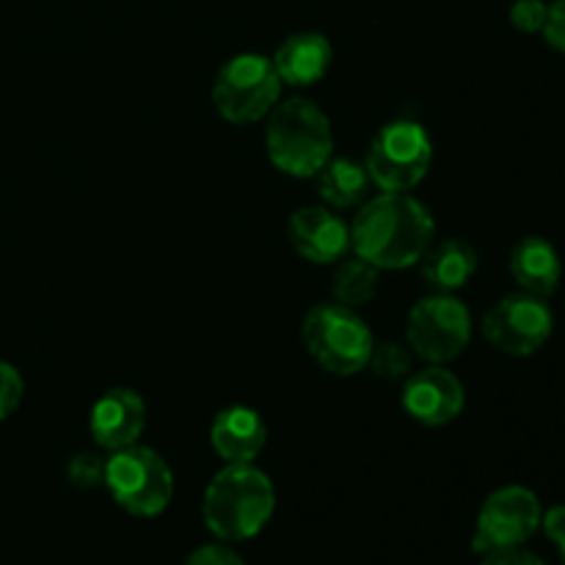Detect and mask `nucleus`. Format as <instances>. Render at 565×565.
<instances>
[{"label":"nucleus","instance_id":"obj_14","mask_svg":"<svg viewBox=\"0 0 565 565\" xmlns=\"http://www.w3.org/2000/svg\"><path fill=\"white\" fill-rule=\"evenodd\" d=\"M268 441V425L252 406H226L210 425V445L224 463H254Z\"/></svg>","mask_w":565,"mask_h":565},{"label":"nucleus","instance_id":"obj_26","mask_svg":"<svg viewBox=\"0 0 565 565\" xmlns=\"http://www.w3.org/2000/svg\"><path fill=\"white\" fill-rule=\"evenodd\" d=\"M480 565H546L535 552L524 550V546H508V550H494L483 555Z\"/></svg>","mask_w":565,"mask_h":565},{"label":"nucleus","instance_id":"obj_21","mask_svg":"<svg viewBox=\"0 0 565 565\" xmlns=\"http://www.w3.org/2000/svg\"><path fill=\"white\" fill-rule=\"evenodd\" d=\"M105 463L108 458H103L99 452H75L66 463V480L83 491L99 489L105 486Z\"/></svg>","mask_w":565,"mask_h":565},{"label":"nucleus","instance_id":"obj_6","mask_svg":"<svg viewBox=\"0 0 565 565\" xmlns=\"http://www.w3.org/2000/svg\"><path fill=\"white\" fill-rule=\"evenodd\" d=\"M434 141L417 121L397 119L370 138L364 169L381 193H412L428 177Z\"/></svg>","mask_w":565,"mask_h":565},{"label":"nucleus","instance_id":"obj_13","mask_svg":"<svg viewBox=\"0 0 565 565\" xmlns=\"http://www.w3.org/2000/svg\"><path fill=\"white\" fill-rule=\"evenodd\" d=\"M143 428H147V403L136 390H127V386L103 392L88 414V434L94 445L105 452L138 445Z\"/></svg>","mask_w":565,"mask_h":565},{"label":"nucleus","instance_id":"obj_19","mask_svg":"<svg viewBox=\"0 0 565 565\" xmlns=\"http://www.w3.org/2000/svg\"><path fill=\"white\" fill-rule=\"evenodd\" d=\"M381 287V270L375 268L367 259L356 257V254H348L337 263L334 281H331V290H334V301L342 303L348 309L367 307L375 296H379Z\"/></svg>","mask_w":565,"mask_h":565},{"label":"nucleus","instance_id":"obj_23","mask_svg":"<svg viewBox=\"0 0 565 565\" xmlns=\"http://www.w3.org/2000/svg\"><path fill=\"white\" fill-rule=\"evenodd\" d=\"M546 14H550L546 0H516L511 6V25L522 33H541Z\"/></svg>","mask_w":565,"mask_h":565},{"label":"nucleus","instance_id":"obj_27","mask_svg":"<svg viewBox=\"0 0 565 565\" xmlns=\"http://www.w3.org/2000/svg\"><path fill=\"white\" fill-rule=\"evenodd\" d=\"M541 527L552 544L561 546L565 541V505H552L550 511L541 513Z\"/></svg>","mask_w":565,"mask_h":565},{"label":"nucleus","instance_id":"obj_28","mask_svg":"<svg viewBox=\"0 0 565 565\" xmlns=\"http://www.w3.org/2000/svg\"><path fill=\"white\" fill-rule=\"evenodd\" d=\"M561 555H563V565H565V541L561 544Z\"/></svg>","mask_w":565,"mask_h":565},{"label":"nucleus","instance_id":"obj_20","mask_svg":"<svg viewBox=\"0 0 565 565\" xmlns=\"http://www.w3.org/2000/svg\"><path fill=\"white\" fill-rule=\"evenodd\" d=\"M414 359L417 356L406 342H375L367 367L384 381H406L414 370Z\"/></svg>","mask_w":565,"mask_h":565},{"label":"nucleus","instance_id":"obj_4","mask_svg":"<svg viewBox=\"0 0 565 565\" xmlns=\"http://www.w3.org/2000/svg\"><path fill=\"white\" fill-rule=\"evenodd\" d=\"M301 340L320 370L331 375H356L367 370L375 337L356 309L342 303H315L301 320Z\"/></svg>","mask_w":565,"mask_h":565},{"label":"nucleus","instance_id":"obj_25","mask_svg":"<svg viewBox=\"0 0 565 565\" xmlns=\"http://www.w3.org/2000/svg\"><path fill=\"white\" fill-rule=\"evenodd\" d=\"M544 39L550 47H555L557 53H565V0H555L550 3V14L544 22Z\"/></svg>","mask_w":565,"mask_h":565},{"label":"nucleus","instance_id":"obj_11","mask_svg":"<svg viewBox=\"0 0 565 565\" xmlns=\"http://www.w3.org/2000/svg\"><path fill=\"white\" fill-rule=\"evenodd\" d=\"M403 412L414 423L425 428H441L452 419L461 417L463 403H467V390L447 364H428V367L412 370V375L403 384Z\"/></svg>","mask_w":565,"mask_h":565},{"label":"nucleus","instance_id":"obj_22","mask_svg":"<svg viewBox=\"0 0 565 565\" xmlns=\"http://www.w3.org/2000/svg\"><path fill=\"white\" fill-rule=\"evenodd\" d=\"M22 392H25V381H22L20 370L0 359V423L20 408Z\"/></svg>","mask_w":565,"mask_h":565},{"label":"nucleus","instance_id":"obj_8","mask_svg":"<svg viewBox=\"0 0 565 565\" xmlns=\"http://www.w3.org/2000/svg\"><path fill=\"white\" fill-rule=\"evenodd\" d=\"M281 77L274 61L259 53H241L226 61L213 81V105L232 125H254L274 110L281 97Z\"/></svg>","mask_w":565,"mask_h":565},{"label":"nucleus","instance_id":"obj_12","mask_svg":"<svg viewBox=\"0 0 565 565\" xmlns=\"http://www.w3.org/2000/svg\"><path fill=\"white\" fill-rule=\"evenodd\" d=\"M287 237L298 257L312 265H337L351 254V226L326 204L296 210L287 221Z\"/></svg>","mask_w":565,"mask_h":565},{"label":"nucleus","instance_id":"obj_18","mask_svg":"<svg viewBox=\"0 0 565 565\" xmlns=\"http://www.w3.org/2000/svg\"><path fill=\"white\" fill-rule=\"evenodd\" d=\"M315 188H318V196L326 207L353 210L367 202L373 180H370L364 163L331 154L329 163L315 174Z\"/></svg>","mask_w":565,"mask_h":565},{"label":"nucleus","instance_id":"obj_9","mask_svg":"<svg viewBox=\"0 0 565 565\" xmlns=\"http://www.w3.org/2000/svg\"><path fill=\"white\" fill-rule=\"evenodd\" d=\"M555 318L546 298L530 296V292H511L500 298L489 312L483 315L486 342L505 356H533L550 342Z\"/></svg>","mask_w":565,"mask_h":565},{"label":"nucleus","instance_id":"obj_7","mask_svg":"<svg viewBox=\"0 0 565 565\" xmlns=\"http://www.w3.org/2000/svg\"><path fill=\"white\" fill-rule=\"evenodd\" d=\"M472 342V312L456 292L419 298L406 318V345L428 364H450Z\"/></svg>","mask_w":565,"mask_h":565},{"label":"nucleus","instance_id":"obj_24","mask_svg":"<svg viewBox=\"0 0 565 565\" xmlns=\"http://www.w3.org/2000/svg\"><path fill=\"white\" fill-rule=\"evenodd\" d=\"M182 565H246V563H243V557L237 555L226 541H213V544L196 546Z\"/></svg>","mask_w":565,"mask_h":565},{"label":"nucleus","instance_id":"obj_2","mask_svg":"<svg viewBox=\"0 0 565 565\" xmlns=\"http://www.w3.org/2000/svg\"><path fill=\"white\" fill-rule=\"evenodd\" d=\"M276 511V489L254 463H224L202 497L204 527L226 544L257 539Z\"/></svg>","mask_w":565,"mask_h":565},{"label":"nucleus","instance_id":"obj_5","mask_svg":"<svg viewBox=\"0 0 565 565\" xmlns=\"http://www.w3.org/2000/svg\"><path fill=\"white\" fill-rule=\"evenodd\" d=\"M105 489L136 519H154L174 500V472L158 450L143 445L108 452Z\"/></svg>","mask_w":565,"mask_h":565},{"label":"nucleus","instance_id":"obj_16","mask_svg":"<svg viewBox=\"0 0 565 565\" xmlns=\"http://www.w3.org/2000/svg\"><path fill=\"white\" fill-rule=\"evenodd\" d=\"M511 276L519 285V290L530 296L550 298L561 287L563 263L557 248L546 237L527 235L511 248Z\"/></svg>","mask_w":565,"mask_h":565},{"label":"nucleus","instance_id":"obj_15","mask_svg":"<svg viewBox=\"0 0 565 565\" xmlns=\"http://www.w3.org/2000/svg\"><path fill=\"white\" fill-rule=\"evenodd\" d=\"M274 70L279 72L281 83L296 88L315 86L323 81L334 61V47L329 39L318 31H301L287 36L274 53Z\"/></svg>","mask_w":565,"mask_h":565},{"label":"nucleus","instance_id":"obj_3","mask_svg":"<svg viewBox=\"0 0 565 565\" xmlns=\"http://www.w3.org/2000/svg\"><path fill=\"white\" fill-rule=\"evenodd\" d=\"M265 119V149L274 169L281 174L307 180L318 174L334 154L331 119L315 99H281Z\"/></svg>","mask_w":565,"mask_h":565},{"label":"nucleus","instance_id":"obj_17","mask_svg":"<svg viewBox=\"0 0 565 565\" xmlns=\"http://www.w3.org/2000/svg\"><path fill=\"white\" fill-rule=\"evenodd\" d=\"M419 274L434 292H458L478 274L480 257L472 243L463 237L430 243L428 252L419 259Z\"/></svg>","mask_w":565,"mask_h":565},{"label":"nucleus","instance_id":"obj_1","mask_svg":"<svg viewBox=\"0 0 565 565\" xmlns=\"http://www.w3.org/2000/svg\"><path fill=\"white\" fill-rule=\"evenodd\" d=\"M430 210L412 193H379L359 207L351 224V252L379 270L412 268L434 243Z\"/></svg>","mask_w":565,"mask_h":565},{"label":"nucleus","instance_id":"obj_10","mask_svg":"<svg viewBox=\"0 0 565 565\" xmlns=\"http://www.w3.org/2000/svg\"><path fill=\"white\" fill-rule=\"evenodd\" d=\"M541 500L524 486H502L480 505L472 550L480 557L508 546H524L541 527Z\"/></svg>","mask_w":565,"mask_h":565}]
</instances>
